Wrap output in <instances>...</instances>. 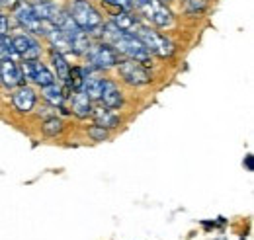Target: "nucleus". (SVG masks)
Here are the masks:
<instances>
[{
    "label": "nucleus",
    "instance_id": "1",
    "mask_svg": "<svg viewBox=\"0 0 254 240\" xmlns=\"http://www.w3.org/2000/svg\"><path fill=\"white\" fill-rule=\"evenodd\" d=\"M102 35L106 37L108 43H112V47L118 51V53H124L129 59L139 60V62H145L149 60L151 53L143 47V43L126 30H120L114 22H108L104 28H102Z\"/></svg>",
    "mask_w": 254,
    "mask_h": 240
},
{
    "label": "nucleus",
    "instance_id": "13",
    "mask_svg": "<svg viewBox=\"0 0 254 240\" xmlns=\"http://www.w3.org/2000/svg\"><path fill=\"white\" fill-rule=\"evenodd\" d=\"M32 10L35 14V18H39L43 22H49V24H53L57 20L59 12H61V8L55 2H37V4L32 6Z\"/></svg>",
    "mask_w": 254,
    "mask_h": 240
},
{
    "label": "nucleus",
    "instance_id": "18",
    "mask_svg": "<svg viewBox=\"0 0 254 240\" xmlns=\"http://www.w3.org/2000/svg\"><path fill=\"white\" fill-rule=\"evenodd\" d=\"M41 94H43V98H45L51 106H63L64 94H63V90H61V86H57L55 82L49 84V86H43V88H41Z\"/></svg>",
    "mask_w": 254,
    "mask_h": 240
},
{
    "label": "nucleus",
    "instance_id": "5",
    "mask_svg": "<svg viewBox=\"0 0 254 240\" xmlns=\"http://www.w3.org/2000/svg\"><path fill=\"white\" fill-rule=\"evenodd\" d=\"M86 57L94 68H110L120 62L118 51L110 43H96L86 49Z\"/></svg>",
    "mask_w": 254,
    "mask_h": 240
},
{
    "label": "nucleus",
    "instance_id": "3",
    "mask_svg": "<svg viewBox=\"0 0 254 240\" xmlns=\"http://www.w3.org/2000/svg\"><path fill=\"white\" fill-rule=\"evenodd\" d=\"M133 8H137L151 24L166 28L172 24V12L160 2V0H131Z\"/></svg>",
    "mask_w": 254,
    "mask_h": 240
},
{
    "label": "nucleus",
    "instance_id": "10",
    "mask_svg": "<svg viewBox=\"0 0 254 240\" xmlns=\"http://www.w3.org/2000/svg\"><path fill=\"white\" fill-rule=\"evenodd\" d=\"M0 82L6 84L8 88L22 86V82H24V74H22V68L14 62V59L0 60Z\"/></svg>",
    "mask_w": 254,
    "mask_h": 240
},
{
    "label": "nucleus",
    "instance_id": "22",
    "mask_svg": "<svg viewBox=\"0 0 254 240\" xmlns=\"http://www.w3.org/2000/svg\"><path fill=\"white\" fill-rule=\"evenodd\" d=\"M61 131H63V121L59 120V118H49L43 123V133L49 135V137H55Z\"/></svg>",
    "mask_w": 254,
    "mask_h": 240
},
{
    "label": "nucleus",
    "instance_id": "4",
    "mask_svg": "<svg viewBox=\"0 0 254 240\" xmlns=\"http://www.w3.org/2000/svg\"><path fill=\"white\" fill-rule=\"evenodd\" d=\"M70 16L76 22V26L84 31L98 30L102 24V18L94 6L88 0H72L70 2Z\"/></svg>",
    "mask_w": 254,
    "mask_h": 240
},
{
    "label": "nucleus",
    "instance_id": "14",
    "mask_svg": "<svg viewBox=\"0 0 254 240\" xmlns=\"http://www.w3.org/2000/svg\"><path fill=\"white\" fill-rule=\"evenodd\" d=\"M92 110H94L92 108V100L84 92H74V96H72V112H74V116L88 118V116H92Z\"/></svg>",
    "mask_w": 254,
    "mask_h": 240
},
{
    "label": "nucleus",
    "instance_id": "12",
    "mask_svg": "<svg viewBox=\"0 0 254 240\" xmlns=\"http://www.w3.org/2000/svg\"><path fill=\"white\" fill-rule=\"evenodd\" d=\"M12 104L18 112H32L33 106H35V92L30 86H20L16 94L12 96Z\"/></svg>",
    "mask_w": 254,
    "mask_h": 240
},
{
    "label": "nucleus",
    "instance_id": "15",
    "mask_svg": "<svg viewBox=\"0 0 254 240\" xmlns=\"http://www.w3.org/2000/svg\"><path fill=\"white\" fill-rule=\"evenodd\" d=\"M92 116L96 120V125L104 127V129H110V127H118L120 125V116L116 112H112L110 108H100V110H92Z\"/></svg>",
    "mask_w": 254,
    "mask_h": 240
},
{
    "label": "nucleus",
    "instance_id": "11",
    "mask_svg": "<svg viewBox=\"0 0 254 240\" xmlns=\"http://www.w3.org/2000/svg\"><path fill=\"white\" fill-rule=\"evenodd\" d=\"M100 100L104 102L106 108L110 110H116L124 104V98H122V92L118 88L116 82L112 80H102V94H100Z\"/></svg>",
    "mask_w": 254,
    "mask_h": 240
},
{
    "label": "nucleus",
    "instance_id": "9",
    "mask_svg": "<svg viewBox=\"0 0 254 240\" xmlns=\"http://www.w3.org/2000/svg\"><path fill=\"white\" fill-rule=\"evenodd\" d=\"M12 45H14V49H16V55L24 57V60H35V59H39V55H41L39 43H37L33 37H30V35L20 33V35L12 37Z\"/></svg>",
    "mask_w": 254,
    "mask_h": 240
},
{
    "label": "nucleus",
    "instance_id": "2",
    "mask_svg": "<svg viewBox=\"0 0 254 240\" xmlns=\"http://www.w3.org/2000/svg\"><path fill=\"white\" fill-rule=\"evenodd\" d=\"M133 30H135L133 35L143 43V47H145L149 53H155V55H159V57H170V55L174 53V43H172L170 39L159 35L157 31H153L151 28L137 24Z\"/></svg>",
    "mask_w": 254,
    "mask_h": 240
},
{
    "label": "nucleus",
    "instance_id": "8",
    "mask_svg": "<svg viewBox=\"0 0 254 240\" xmlns=\"http://www.w3.org/2000/svg\"><path fill=\"white\" fill-rule=\"evenodd\" d=\"M22 74H24V78L26 80H32L35 82L37 86H49V84H53L55 82V76H53V72L43 64V62H39V60H26L24 64H22Z\"/></svg>",
    "mask_w": 254,
    "mask_h": 240
},
{
    "label": "nucleus",
    "instance_id": "23",
    "mask_svg": "<svg viewBox=\"0 0 254 240\" xmlns=\"http://www.w3.org/2000/svg\"><path fill=\"white\" fill-rule=\"evenodd\" d=\"M88 135H90L94 141H106V139H108V131H106L104 127H100V125L90 127V129H88Z\"/></svg>",
    "mask_w": 254,
    "mask_h": 240
},
{
    "label": "nucleus",
    "instance_id": "27",
    "mask_svg": "<svg viewBox=\"0 0 254 240\" xmlns=\"http://www.w3.org/2000/svg\"><path fill=\"white\" fill-rule=\"evenodd\" d=\"M247 168L253 170V156H247Z\"/></svg>",
    "mask_w": 254,
    "mask_h": 240
},
{
    "label": "nucleus",
    "instance_id": "6",
    "mask_svg": "<svg viewBox=\"0 0 254 240\" xmlns=\"http://www.w3.org/2000/svg\"><path fill=\"white\" fill-rule=\"evenodd\" d=\"M118 70H120V76L131 86H143V84L151 82V74L147 72V68L139 60L129 59L124 62H118Z\"/></svg>",
    "mask_w": 254,
    "mask_h": 240
},
{
    "label": "nucleus",
    "instance_id": "24",
    "mask_svg": "<svg viewBox=\"0 0 254 240\" xmlns=\"http://www.w3.org/2000/svg\"><path fill=\"white\" fill-rule=\"evenodd\" d=\"M205 6H207V0H188V10H190L191 14L201 12Z\"/></svg>",
    "mask_w": 254,
    "mask_h": 240
},
{
    "label": "nucleus",
    "instance_id": "26",
    "mask_svg": "<svg viewBox=\"0 0 254 240\" xmlns=\"http://www.w3.org/2000/svg\"><path fill=\"white\" fill-rule=\"evenodd\" d=\"M0 6H6V8H16V6H18V0H0Z\"/></svg>",
    "mask_w": 254,
    "mask_h": 240
},
{
    "label": "nucleus",
    "instance_id": "19",
    "mask_svg": "<svg viewBox=\"0 0 254 240\" xmlns=\"http://www.w3.org/2000/svg\"><path fill=\"white\" fill-rule=\"evenodd\" d=\"M47 37H49V41L53 43L55 51H59V53H68V51H70V43H68V39L64 37L63 31H59L57 28H53V30L47 33Z\"/></svg>",
    "mask_w": 254,
    "mask_h": 240
},
{
    "label": "nucleus",
    "instance_id": "20",
    "mask_svg": "<svg viewBox=\"0 0 254 240\" xmlns=\"http://www.w3.org/2000/svg\"><path fill=\"white\" fill-rule=\"evenodd\" d=\"M114 24L120 28V30H126V31H129V30H133L135 26H137V20L129 14V12H120L116 18H114Z\"/></svg>",
    "mask_w": 254,
    "mask_h": 240
},
{
    "label": "nucleus",
    "instance_id": "16",
    "mask_svg": "<svg viewBox=\"0 0 254 240\" xmlns=\"http://www.w3.org/2000/svg\"><path fill=\"white\" fill-rule=\"evenodd\" d=\"M51 62H53V66H55L57 76L61 78V82H63L64 86H68V88H70V68H68L66 60H64L63 53L53 51V53H51Z\"/></svg>",
    "mask_w": 254,
    "mask_h": 240
},
{
    "label": "nucleus",
    "instance_id": "7",
    "mask_svg": "<svg viewBox=\"0 0 254 240\" xmlns=\"http://www.w3.org/2000/svg\"><path fill=\"white\" fill-rule=\"evenodd\" d=\"M16 20L20 22L22 28H26L28 31H33V33H43V35H47L49 31L55 28L53 24L35 18V14H33L30 4H20V6L16 8Z\"/></svg>",
    "mask_w": 254,
    "mask_h": 240
},
{
    "label": "nucleus",
    "instance_id": "17",
    "mask_svg": "<svg viewBox=\"0 0 254 240\" xmlns=\"http://www.w3.org/2000/svg\"><path fill=\"white\" fill-rule=\"evenodd\" d=\"M80 92H84L90 100H100V94H102V78H96L92 74H84V80H82V86Z\"/></svg>",
    "mask_w": 254,
    "mask_h": 240
},
{
    "label": "nucleus",
    "instance_id": "21",
    "mask_svg": "<svg viewBox=\"0 0 254 240\" xmlns=\"http://www.w3.org/2000/svg\"><path fill=\"white\" fill-rule=\"evenodd\" d=\"M16 57V49L12 45V39L8 35H0V60L14 59Z\"/></svg>",
    "mask_w": 254,
    "mask_h": 240
},
{
    "label": "nucleus",
    "instance_id": "25",
    "mask_svg": "<svg viewBox=\"0 0 254 240\" xmlns=\"http://www.w3.org/2000/svg\"><path fill=\"white\" fill-rule=\"evenodd\" d=\"M6 30H8V20L6 16L0 14V35H6Z\"/></svg>",
    "mask_w": 254,
    "mask_h": 240
}]
</instances>
